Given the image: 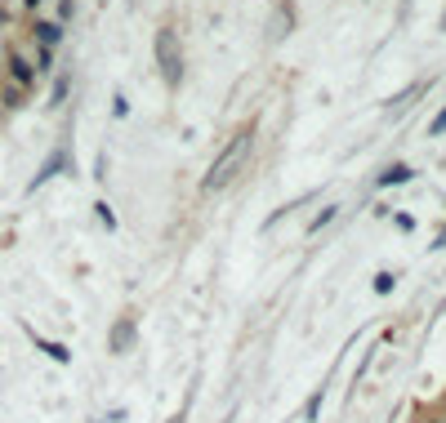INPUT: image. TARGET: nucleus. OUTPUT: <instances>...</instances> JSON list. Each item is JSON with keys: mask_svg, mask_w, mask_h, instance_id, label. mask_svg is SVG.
Here are the masks:
<instances>
[{"mask_svg": "<svg viewBox=\"0 0 446 423\" xmlns=\"http://www.w3.org/2000/svg\"><path fill=\"white\" fill-rule=\"evenodd\" d=\"M246 147H250V130H236L232 138H228V147L215 157V165H210V174H205L201 183H205V192H215V188H228V178L236 174V165H241V157H246Z\"/></svg>", "mask_w": 446, "mask_h": 423, "instance_id": "1", "label": "nucleus"}, {"mask_svg": "<svg viewBox=\"0 0 446 423\" xmlns=\"http://www.w3.org/2000/svg\"><path fill=\"white\" fill-rule=\"evenodd\" d=\"M157 63H161L165 85H179V80H183V59H179V45H174V32H170V27H161V32H157Z\"/></svg>", "mask_w": 446, "mask_h": 423, "instance_id": "2", "label": "nucleus"}, {"mask_svg": "<svg viewBox=\"0 0 446 423\" xmlns=\"http://www.w3.org/2000/svg\"><path fill=\"white\" fill-rule=\"evenodd\" d=\"M130 343H134V321L121 317L116 330H112V352H130Z\"/></svg>", "mask_w": 446, "mask_h": 423, "instance_id": "3", "label": "nucleus"}, {"mask_svg": "<svg viewBox=\"0 0 446 423\" xmlns=\"http://www.w3.org/2000/svg\"><path fill=\"white\" fill-rule=\"evenodd\" d=\"M63 165H67V157H63V152H54V157H49L45 165H40V174L32 178V192L40 188V183H49V178H54V174H59V169H63Z\"/></svg>", "mask_w": 446, "mask_h": 423, "instance_id": "4", "label": "nucleus"}, {"mask_svg": "<svg viewBox=\"0 0 446 423\" xmlns=\"http://www.w3.org/2000/svg\"><path fill=\"white\" fill-rule=\"evenodd\" d=\"M36 40H40V49H54L63 40V27L59 23H36Z\"/></svg>", "mask_w": 446, "mask_h": 423, "instance_id": "5", "label": "nucleus"}, {"mask_svg": "<svg viewBox=\"0 0 446 423\" xmlns=\"http://www.w3.org/2000/svg\"><path fill=\"white\" fill-rule=\"evenodd\" d=\"M406 178H411L406 165H388L384 174H380V188H393V183H406Z\"/></svg>", "mask_w": 446, "mask_h": 423, "instance_id": "6", "label": "nucleus"}, {"mask_svg": "<svg viewBox=\"0 0 446 423\" xmlns=\"http://www.w3.org/2000/svg\"><path fill=\"white\" fill-rule=\"evenodd\" d=\"M9 72H13V80L27 85V80H32V63H27L23 54H13V59H9Z\"/></svg>", "mask_w": 446, "mask_h": 423, "instance_id": "7", "label": "nucleus"}, {"mask_svg": "<svg viewBox=\"0 0 446 423\" xmlns=\"http://www.w3.org/2000/svg\"><path fill=\"white\" fill-rule=\"evenodd\" d=\"M317 410H322V388H317L313 397H308V405H303V419H308V423H317Z\"/></svg>", "mask_w": 446, "mask_h": 423, "instance_id": "8", "label": "nucleus"}, {"mask_svg": "<svg viewBox=\"0 0 446 423\" xmlns=\"http://www.w3.org/2000/svg\"><path fill=\"white\" fill-rule=\"evenodd\" d=\"M40 348H45V352H49V357H54V361H72V352H67L63 343H40Z\"/></svg>", "mask_w": 446, "mask_h": 423, "instance_id": "9", "label": "nucleus"}, {"mask_svg": "<svg viewBox=\"0 0 446 423\" xmlns=\"http://www.w3.org/2000/svg\"><path fill=\"white\" fill-rule=\"evenodd\" d=\"M330 219H334V209H322V214H317V219L308 223V232H322V228H326V223H330Z\"/></svg>", "mask_w": 446, "mask_h": 423, "instance_id": "10", "label": "nucleus"}, {"mask_svg": "<svg viewBox=\"0 0 446 423\" xmlns=\"http://www.w3.org/2000/svg\"><path fill=\"white\" fill-rule=\"evenodd\" d=\"M375 290H380V294L393 290V272H380V276H375Z\"/></svg>", "mask_w": 446, "mask_h": 423, "instance_id": "11", "label": "nucleus"}, {"mask_svg": "<svg viewBox=\"0 0 446 423\" xmlns=\"http://www.w3.org/2000/svg\"><path fill=\"white\" fill-rule=\"evenodd\" d=\"M99 223H103V228L112 232V228H116V214H112V209H107V205H99Z\"/></svg>", "mask_w": 446, "mask_h": 423, "instance_id": "12", "label": "nucleus"}, {"mask_svg": "<svg viewBox=\"0 0 446 423\" xmlns=\"http://www.w3.org/2000/svg\"><path fill=\"white\" fill-rule=\"evenodd\" d=\"M428 134H433V138H438V134H446V107L438 111V121H433V125H428Z\"/></svg>", "mask_w": 446, "mask_h": 423, "instance_id": "13", "label": "nucleus"}, {"mask_svg": "<svg viewBox=\"0 0 446 423\" xmlns=\"http://www.w3.org/2000/svg\"><path fill=\"white\" fill-rule=\"evenodd\" d=\"M165 423H183V415H174V419H165Z\"/></svg>", "mask_w": 446, "mask_h": 423, "instance_id": "14", "label": "nucleus"}, {"mask_svg": "<svg viewBox=\"0 0 446 423\" xmlns=\"http://www.w3.org/2000/svg\"><path fill=\"white\" fill-rule=\"evenodd\" d=\"M23 5H32V9H36V5H40V0H23Z\"/></svg>", "mask_w": 446, "mask_h": 423, "instance_id": "15", "label": "nucleus"}, {"mask_svg": "<svg viewBox=\"0 0 446 423\" xmlns=\"http://www.w3.org/2000/svg\"><path fill=\"white\" fill-rule=\"evenodd\" d=\"M442 27H446V13H442Z\"/></svg>", "mask_w": 446, "mask_h": 423, "instance_id": "16", "label": "nucleus"}]
</instances>
